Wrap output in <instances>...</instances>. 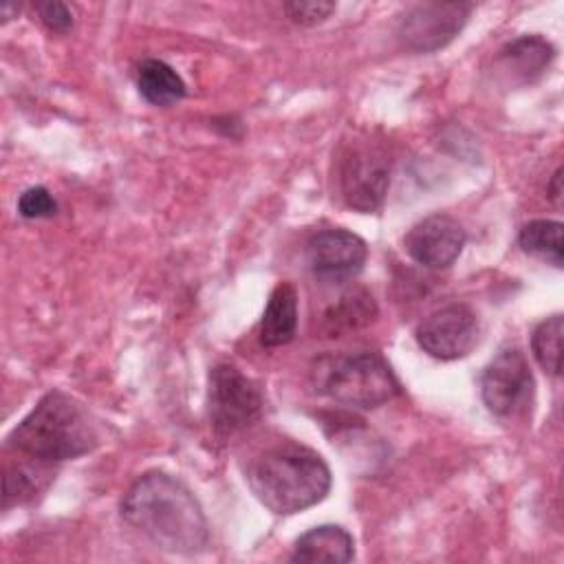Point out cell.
<instances>
[{
	"mask_svg": "<svg viewBox=\"0 0 564 564\" xmlns=\"http://www.w3.org/2000/svg\"><path fill=\"white\" fill-rule=\"evenodd\" d=\"M471 9L469 2H419L399 18L397 37L412 53H434L463 31Z\"/></svg>",
	"mask_w": 564,
	"mask_h": 564,
	"instance_id": "cell-7",
	"label": "cell"
},
{
	"mask_svg": "<svg viewBox=\"0 0 564 564\" xmlns=\"http://www.w3.org/2000/svg\"><path fill=\"white\" fill-rule=\"evenodd\" d=\"M478 333V317L467 304H447L416 326V341L430 357L452 361L471 352Z\"/></svg>",
	"mask_w": 564,
	"mask_h": 564,
	"instance_id": "cell-9",
	"label": "cell"
},
{
	"mask_svg": "<svg viewBox=\"0 0 564 564\" xmlns=\"http://www.w3.org/2000/svg\"><path fill=\"white\" fill-rule=\"evenodd\" d=\"M35 11L40 22L53 33H66L73 26V13L64 2H57V0L37 2Z\"/></svg>",
	"mask_w": 564,
	"mask_h": 564,
	"instance_id": "cell-22",
	"label": "cell"
},
{
	"mask_svg": "<svg viewBox=\"0 0 564 564\" xmlns=\"http://www.w3.org/2000/svg\"><path fill=\"white\" fill-rule=\"evenodd\" d=\"M264 399L260 388L231 364L209 370L207 419L218 436H234L260 421Z\"/></svg>",
	"mask_w": 564,
	"mask_h": 564,
	"instance_id": "cell-6",
	"label": "cell"
},
{
	"mask_svg": "<svg viewBox=\"0 0 564 564\" xmlns=\"http://www.w3.org/2000/svg\"><path fill=\"white\" fill-rule=\"evenodd\" d=\"M51 463L33 458V463H15L7 465L4 469V509L11 505H22L33 500L40 491L46 489L48 480L53 478V471L48 467Z\"/></svg>",
	"mask_w": 564,
	"mask_h": 564,
	"instance_id": "cell-16",
	"label": "cell"
},
{
	"mask_svg": "<svg viewBox=\"0 0 564 564\" xmlns=\"http://www.w3.org/2000/svg\"><path fill=\"white\" fill-rule=\"evenodd\" d=\"M562 229L564 227L560 220H546V218L531 220L520 229L518 242L524 253L560 269L564 262Z\"/></svg>",
	"mask_w": 564,
	"mask_h": 564,
	"instance_id": "cell-17",
	"label": "cell"
},
{
	"mask_svg": "<svg viewBox=\"0 0 564 564\" xmlns=\"http://www.w3.org/2000/svg\"><path fill=\"white\" fill-rule=\"evenodd\" d=\"M137 88L152 106H174L187 93L183 77L163 59H143L137 70Z\"/></svg>",
	"mask_w": 564,
	"mask_h": 564,
	"instance_id": "cell-15",
	"label": "cell"
},
{
	"mask_svg": "<svg viewBox=\"0 0 564 564\" xmlns=\"http://www.w3.org/2000/svg\"><path fill=\"white\" fill-rule=\"evenodd\" d=\"M253 496L273 513L291 516L322 502L330 489V469L311 447L284 443L258 456L247 474Z\"/></svg>",
	"mask_w": 564,
	"mask_h": 564,
	"instance_id": "cell-2",
	"label": "cell"
},
{
	"mask_svg": "<svg viewBox=\"0 0 564 564\" xmlns=\"http://www.w3.org/2000/svg\"><path fill=\"white\" fill-rule=\"evenodd\" d=\"M97 443L99 436L88 412L62 390L46 392L7 436L9 449L46 463L79 458Z\"/></svg>",
	"mask_w": 564,
	"mask_h": 564,
	"instance_id": "cell-3",
	"label": "cell"
},
{
	"mask_svg": "<svg viewBox=\"0 0 564 564\" xmlns=\"http://www.w3.org/2000/svg\"><path fill=\"white\" fill-rule=\"evenodd\" d=\"M18 11H20V4H18V2H4V4H0V18H2V22L15 18Z\"/></svg>",
	"mask_w": 564,
	"mask_h": 564,
	"instance_id": "cell-24",
	"label": "cell"
},
{
	"mask_svg": "<svg viewBox=\"0 0 564 564\" xmlns=\"http://www.w3.org/2000/svg\"><path fill=\"white\" fill-rule=\"evenodd\" d=\"M297 330V291L291 282H280L271 291L262 319H260V344L278 348L289 344Z\"/></svg>",
	"mask_w": 564,
	"mask_h": 564,
	"instance_id": "cell-14",
	"label": "cell"
},
{
	"mask_svg": "<svg viewBox=\"0 0 564 564\" xmlns=\"http://www.w3.org/2000/svg\"><path fill=\"white\" fill-rule=\"evenodd\" d=\"M533 390L531 368L520 348H502L480 377V394L487 410L496 416L516 414Z\"/></svg>",
	"mask_w": 564,
	"mask_h": 564,
	"instance_id": "cell-8",
	"label": "cell"
},
{
	"mask_svg": "<svg viewBox=\"0 0 564 564\" xmlns=\"http://www.w3.org/2000/svg\"><path fill=\"white\" fill-rule=\"evenodd\" d=\"M335 11V2L328 0H291L284 2V13L300 26H315Z\"/></svg>",
	"mask_w": 564,
	"mask_h": 564,
	"instance_id": "cell-21",
	"label": "cell"
},
{
	"mask_svg": "<svg viewBox=\"0 0 564 564\" xmlns=\"http://www.w3.org/2000/svg\"><path fill=\"white\" fill-rule=\"evenodd\" d=\"M463 225L447 214H432L405 234L403 247L408 256L425 269L452 267L465 247Z\"/></svg>",
	"mask_w": 564,
	"mask_h": 564,
	"instance_id": "cell-11",
	"label": "cell"
},
{
	"mask_svg": "<svg viewBox=\"0 0 564 564\" xmlns=\"http://www.w3.org/2000/svg\"><path fill=\"white\" fill-rule=\"evenodd\" d=\"M344 203L361 214L377 212L390 185V154L381 141L357 139L346 145L337 170Z\"/></svg>",
	"mask_w": 564,
	"mask_h": 564,
	"instance_id": "cell-5",
	"label": "cell"
},
{
	"mask_svg": "<svg viewBox=\"0 0 564 564\" xmlns=\"http://www.w3.org/2000/svg\"><path fill=\"white\" fill-rule=\"evenodd\" d=\"M546 189H549V198L553 200V205L560 207L562 205V167L555 170V174H553V178H551Z\"/></svg>",
	"mask_w": 564,
	"mask_h": 564,
	"instance_id": "cell-23",
	"label": "cell"
},
{
	"mask_svg": "<svg viewBox=\"0 0 564 564\" xmlns=\"http://www.w3.org/2000/svg\"><path fill=\"white\" fill-rule=\"evenodd\" d=\"M18 214L22 218L35 220V218H53L57 214V203L51 196V192L42 185H33L24 189L18 198Z\"/></svg>",
	"mask_w": 564,
	"mask_h": 564,
	"instance_id": "cell-20",
	"label": "cell"
},
{
	"mask_svg": "<svg viewBox=\"0 0 564 564\" xmlns=\"http://www.w3.org/2000/svg\"><path fill=\"white\" fill-rule=\"evenodd\" d=\"M311 386L335 403L372 410L401 394V383L377 352L326 355L311 368Z\"/></svg>",
	"mask_w": 564,
	"mask_h": 564,
	"instance_id": "cell-4",
	"label": "cell"
},
{
	"mask_svg": "<svg viewBox=\"0 0 564 564\" xmlns=\"http://www.w3.org/2000/svg\"><path fill=\"white\" fill-rule=\"evenodd\" d=\"M355 557V540L339 524H319L302 533L291 553V562H335L346 564Z\"/></svg>",
	"mask_w": 564,
	"mask_h": 564,
	"instance_id": "cell-13",
	"label": "cell"
},
{
	"mask_svg": "<svg viewBox=\"0 0 564 564\" xmlns=\"http://www.w3.org/2000/svg\"><path fill=\"white\" fill-rule=\"evenodd\" d=\"M121 518L154 546L192 555L207 546L209 527L189 487L165 471L139 476L121 498Z\"/></svg>",
	"mask_w": 564,
	"mask_h": 564,
	"instance_id": "cell-1",
	"label": "cell"
},
{
	"mask_svg": "<svg viewBox=\"0 0 564 564\" xmlns=\"http://www.w3.org/2000/svg\"><path fill=\"white\" fill-rule=\"evenodd\" d=\"M562 315H551L544 322H540L531 335L533 357L540 364V368L551 377H560L562 370Z\"/></svg>",
	"mask_w": 564,
	"mask_h": 564,
	"instance_id": "cell-19",
	"label": "cell"
},
{
	"mask_svg": "<svg viewBox=\"0 0 564 564\" xmlns=\"http://www.w3.org/2000/svg\"><path fill=\"white\" fill-rule=\"evenodd\" d=\"M368 258V247L357 234L335 227L322 229L306 242V262L315 278L344 282L355 278Z\"/></svg>",
	"mask_w": 564,
	"mask_h": 564,
	"instance_id": "cell-10",
	"label": "cell"
},
{
	"mask_svg": "<svg viewBox=\"0 0 564 564\" xmlns=\"http://www.w3.org/2000/svg\"><path fill=\"white\" fill-rule=\"evenodd\" d=\"M375 317H377V304L372 295H368L366 291H352L341 295L339 302L328 308V313L324 315V324L330 335H339L344 330L361 328L370 324Z\"/></svg>",
	"mask_w": 564,
	"mask_h": 564,
	"instance_id": "cell-18",
	"label": "cell"
},
{
	"mask_svg": "<svg viewBox=\"0 0 564 564\" xmlns=\"http://www.w3.org/2000/svg\"><path fill=\"white\" fill-rule=\"evenodd\" d=\"M555 48L542 35H520L505 44L494 57V75L507 88L538 82L551 66Z\"/></svg>",
	"mask_w": 564,
	"mask_h": 564,
	"instance_id": "cell-12",
	"label": "cell"
}]
</instances>
